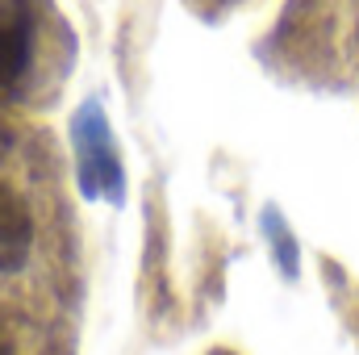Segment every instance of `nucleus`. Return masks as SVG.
<instances>
[{
	"mask_svg": "<svg viewBox=\"0 0 359 355\" xmlns=\"http://www.w3.org/2000/svg\"><path fill=\"white\" fill-rule=\"evenodd\" d=\"M34 251V213L25 196L0 180V272H21Z\"/></svg>",
	"mask_w": 359,
	"mask_h": 355,
	"instance_id": "nucleus-2",
	"label": "nucleus"
},
{
	"mask_svg": "<svg viewBox=\"0 0 359 355\" xmlns=\"http://www.w3.org/2000/svg\"><path fill=\"white\" fill-rule=\"evenodd\" d=\"M76 147H80V180L88 196L121 201V159L113 147V134L104 126V113L96 105H84L76 117Z\"/></svg>",
	"mask_w": 359,
	"mask_h": 355,
	"instance_id": "nucleus-1",
	"label": "nucleus"
},
{
	"mask_svg": "<svg viewBox=\"0 0 359 355\" xmlns=\"http://www.w3.org/2000/svg\"><path fill=\"white\" fill-rule=\"evenodd\" d=\"M0 355H8V351H0Z\"/></svg>",
	"mask_w": 359,
	"mask_h": 355,
	"instance_id": "nucleus-5",
	"label": "nucleus"
},
{
	"mask_svg": "<svg viewBox=\"0 0 359 355\" xmlns=\"http://www.w3.org/2000/svg\"><path fill=\"white\" fill-rule=\"evenodd\" d=\"M213 355H230V351H213Z\"/></svg>",
	"mask_w": 359,
	"mask_h": 355,
	"instance_id": "nucleus-4",
	"label": "nucleus"
},
{
	"mask_svg": "<svg viewBox=\"0 0 359 355\" xmlns=\"http://www.w3.org/2000/svg\"><path fill=\"white\" fill-rule=\"evenodd\" d=\"M268 230H271V239H276V251H284L280 260H284V272L292 276L297 267H292V243H288V234H284V226L276 222V217H268Z\"/></svg>",
	"mask_w": 359,
	"mask_h": 355,
	"instance_id": "nucleus-3",
	"label": "nucleus"
}]
</instances>
